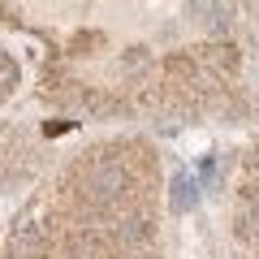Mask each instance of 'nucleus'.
Masks as SVG:
<instances>
[{"mask_svg":"<svg viewBox=\"0 0 259 259\" xmlns=\"http://www.w3.org/2000/svg\"><path fill=\"white\" fill-rule=\"evenodd\" d=\"M130 173L125 164H117V160H100V164H91V194L95 199H117L121 190H125Z\"/></svg>","mask_w":259,"mask_h":259,"instance_id":"1","label":"nucleus"},{"mask_svg":"<svg viewBox=\"0 0 259 259\" xmlns=\"http://www.w3.org/2000/svg\"><path fill=\"white\" fill-rule=\"evenodd\" d=\"M112 229H117V238H125V242H143V238H147V221H143V212L117 216V221H112Z\"/></svg>","mask_w":259,"mask_h":259,"instance_id":"2","label":"nucleus"},{"mask_svg":"<svg viewBox=\"0 0 259 259\" xmlns=\"http://www.w3.org/2000/svg\"><path fill=\"white\" fill-rule=\"evenodd\" d=\"M168 190H173V212H186V207L199 199V186H194V177H186V173H177Z\"/></svg>","mask_w":259,"mask_h":259,"instance_id":"3","label":"nucleus"},{"mask_svg":"<svg viewBox=\"0 0 259 259\" xmlns=\"http://www.w3.org/2000/svg\"><path fill=\"white\" fill-rule=\"evenodd\" d=\"M0 78H5V87H13L18 82V69H13V61L5 56V65H0Z\"/></svg>","mask_w":259,"mask_h":259,"instance_id":"4","label":"nucleus"},{"mask_svg":"<svg viewBox=\"0 0 259 259\" xmlns=\"http://www.w3.org/2000/svg\"><path fill=\"white\" fill-rule=\"evenodd\" d=\"M5 259H30V250H26V246H18V242H13V246H9V255H5Z\"/></svg>","mask_w":259,"mask_h":259,"instance_id":"5","label":"nucleus"},{"mask_svg":"<svg viewBox=\"0 0 259 259\" xmlns=\"http://www.w3.org/2000/svg\"><path fill=\"white\" fill-rule=\"evenodd\" d=\"M250 203H255V207H259V182H255V186H250Z\"/></svg>","mask_w":259,"mask_h":259,"instance_id":"6","label":"nucleus"},{"mask_svg":"<svg viewBox=\"0 0 259 259\" xmlns=\"http://www.w3.org/2000/svg\"><path fill=\"white\" fill-rule=\"evenodd\" d=\"M112 259H139V255H112Z\"/></svg>","mask_w":259,"mask_h":259,"instance_id":"7","label":"nucleus"}]
</instances>
